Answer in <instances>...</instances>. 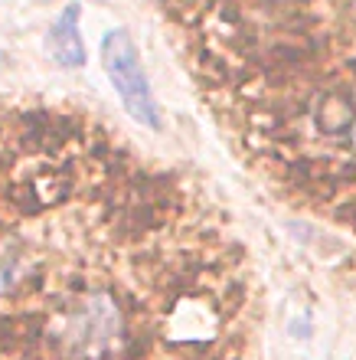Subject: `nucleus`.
Segmentation results:
<instances>
[{
  "instance_id": "f03ea898",
  "label": "nucleus",
  "mask_w": 356,
  "mask_h": 360,
  "mask_svg": "<svg viewBox=\"0 0 356 360\" xmlns=\"http://www.w3.org/2000/svg\"><path fill=\"white\" fill-rule=\"evenodd\" d=\"M62 338L79 357H102L121 338V314L105 292L88 295L62 321Z\"/></svg>"
},
{
  "instance_id": "20e7f679",
  "label": "nucleus",
  "mask_w": 356,
  "mask_h": 360,
  "mask_svg": "<svg viewBox=\"0 0 356 360\" xmlns=\"http://www.w3.org/2000/svg\"><path fill=\"white\" fill-rule=\"evenodd\" d=\"M20 272H23V252H20V243L10 236L7 229L0 226V295L10 292L17 285Z\"/></svg>"
},
{
  "instance_id": "7ed1b4c3",
  "label": "nucleus",
  "mask_w": 356,
  "mask_h": 360,
  "mask_svg": "<svg viewBox=\"0 0 356 360\" xmlns=\"http://www.w3.org/2000/svg\"><path fill=\"white\" fill-rule=\"evenodd\" d=\"M79 13H82V7H79V4H69L46 33L49 56L56 59L62 69L85 66V43H82V30H79Z\"/></svg>"
},
{
  "instance_id": "f257e3e1",
  "label": "nucleus",
  "mask_w": 356,
  "mask_h": 360,
  "mask_svg": "<svg viewBox=\"0 0 356 360\" xmlns=\"http://www.w3.org/2000/svg\"><path fill=\"white\" fill-rule=\"evenodd\" d=\"M102 66H105V76H108L112 89L121 98L124 112L131 115L138 124L157 131L160 128L157 102H154L147 72H144L138 46H134L128 30H108L102 37Z\"/></svg>"
}]
</instances>
